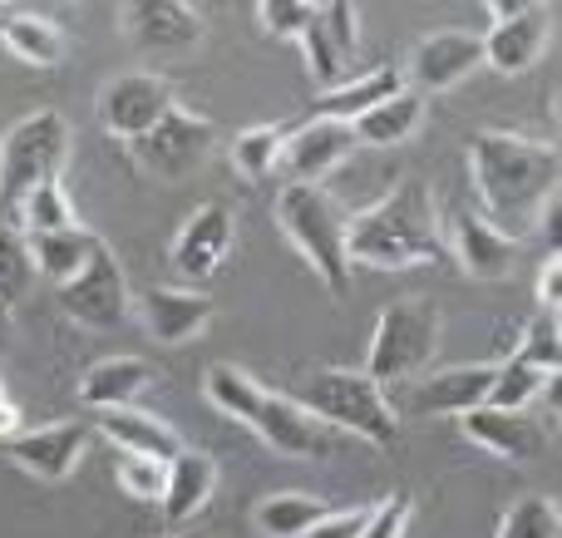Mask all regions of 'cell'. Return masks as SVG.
I'll return each mask as SVG.
<instances>
[{"label": "cell", "instance_id": "6da1fadb", "mask_svg": "<svg viewBox=\"0 0 562 538\" xmlns=\"http://www.w3.org/2000/svg\"><path fill=\"white\" fill-rule=\"evenodd\" d=\"M469 178L484 203L479 217L504 237L524 243L558 198V148L528 134L484 128L469 138Z\"/></svg>", "mask_w": 562, "mask_h": 538}, {"label": "cell", "instance_id": "7a4b0ae2", "mask_svg": "<svg viewBox=\"0 0 562 538\" xmlns=\"http://www.w3.org/2000/svg\"><path fill=\"white\" fill-rule=\"evenodd\" d=\"M346 257L350 262L380 267V272H400V267H429L445 257V237H439L435 193L419 178H400L385 198L360 208L346 217Z\"/></svg>", "mask_w": 562, "mask_h": 538}, {"label": "cell", "instance_id": "3957f363", "mask_svg": "<svg viewBox=\"0 0 562 538\" xmlns=\"http://www.w3.org/2000/svg\"><path fill=\"white\" fill-rule=\"evenodd\" d=\"M203 395L227 415V421L247 425L257 440L267 445L281 460H326L336 445H330V430L296 401V395L267 391L252 371L243 366H207L203 376Z\"/></svg>", "mask_w": 562, "mask_h": 538}, {"label": "cell", "instance_id": "277c9868", "mask_svg": "<svg viewBox=\"0 0 562 538\" xmlns=\"http://www.w3.org/2000/svg\"><path fill=\"white\" fill-rule=\"evenodd\" d=\"M277 227L286 243L306 257V267L326 282L330 296L350 292V257H346V208L321 183H286L277 193Z\"/></svg>", "mask_w": 562, "mask_h": 538}, {"label": "cell", "instance_id": "5b68a950", "mask_svg": "<svg viewBox=\"0 0 562 538\" xmlns=\"http://www.w3.org/2000/svg\"><path fill=\"white\" fill-rule=\"evenodd\" d=\"M326 430H346L366 445H395L400 415L390 395L370 381L366 371H346V366H326L316 371L296 395Z\"/></svg>", "mask_w": 562, "mask_h": 538}, {"label": "cell", "instance_id": "8992f818", "mask_svg": "<svg viewBox=\"0 0 562 538\" xmlns=\"http://www.w3.org/2000/svg\"><path fill=\"white\" fill-rule=\"evenodd\" d=\"M439 332H445V316L429 296H405V302H390L375 322L366 351V376L385 391V385H405L419 371H429L439 351Z\"/></svg>", "mask_w": 562, "mask_h": 538}, {"label": "cell", "instance_id": "52a82bcc", "mask_svg": "<svg viewBox=\"0 0 562 538\" xmlns=\"http://www.w3.org/2000/svg\"><path fill=\"white\" fill-rule=\"evenodd\" d=\"M69 119L59 109H35L0 138V203L15 208L35 183L65 173L69 164Z\"/></svg>", "mask_w": 562, "mask_h": 538}, {"label": "cell", "instance_id": "ba28073f", "mask_svg": "<svg viewBox=\"0 0 562 538\" xmlns=\"http://www.w3.org/2000/svg\"><path fill=\"white\" fill-rule=\"evenodd\" d=\"M213 148H217L213 119L173 104L148 134L124 144V154H128V164L144 178H154V183H183V178H193L198 168L213 158Z\"/></svg>", "mask_w": 562, "mask_h": 538}, {"label": "cell", "instance_id": "9c48e42d", "mask_svg": "<svg viewBox=\"0 0 562 538\" xmlns=\"http://www.w3.org/2000/svg\"><path fill=\"white\" fill-rule=\"evenodd\" d=\"M59 312H65L69 322L89 326V332H114L119 322H128L134 292H128V277L109 243H99L94 257L59 287Z\"/></svg>", "mask_w": 562, "mask_h": 538}, {"label": "cell", "instance_id": "30bf717a", "mask_svg": "<svg viewBox=\"0 0 562 538\" xmlns=\"http://www.w3.org/2000/svg\"><path fill=\"white\" fill-rule=\"evenodd\" d=\"M498 361H474V366H445V371H419L415 381L390 385V405L395 415H469L479 405H488L494 391Z\"/></svg>", "mask_w": 562, "mask_h": 538}, {"label": "cell", "instance_id": "8fae6325", "mask_svg": "<svg viewBox=\"0 0 562 538\" xmlns=\"http://www.w3.org/2000/svg\"><path fill=\"white\" fill-rule=\"evenodd\" d=\"M173 85L164 75H148V69H134V75H114L99 85L94 94V114H99V128L119 144H134L138 134L158 124V119L173 109Z\"/></svg>", "mask_w": 562, "mask_h": 538}, {"label": "cell", "instance_id": "7c38bea8", "mask_svg": "<svg viewBox=\"0 0 562 538\" xmlns=\"http://www.w3.org/2000/svg\"><path fill=\"white\" fill-rule=\"evenodd\" d=\"M494 30L484 40V65L498 75H524L543 59L548 40H553V10L548 5H524V0H488Z\"/></svg>", "mask_w": 562, "mask_h": 538}, {"label": "cell", "instance_id": "4fadbf2b", "mask_svg": "<svg viewBox=\"0 0 562 538\" xmlns=\"http://www.w3.org/2000/svg\"><path fill=\"white\" fill-rule=\"evenodd\" d=\"M233 243H237V213L213 198V203L193 208V213L183 217L168 257H173V272L193 287V282H207V277L223 272V262L233 257Z\"/></svg>", "mask_w": 562, "mask_h": 538}, {"label": "cell", "instance_id": "5bb4252c", "mask_svg": "<svg viewBox=\"0 0 562 538\" xmlns=\"http://www.w3.org/2000/svg\"><path fill=\"white\" fill-rule=\"evenodd\" d=\"M479 65H484V40L469 35V30H435V35L415 40L409 65L400 75H405L409 94L425 99V94H445V89L464 85Z\"/></svg>", "mask_w": 562, "mask_h": 538}, {"label": "cell", "instance_id": "9a60e30c", "mask_svg": "<svg viewBox=\"0 0 562 538\" xmlns=\"http://www.w3.org/2000/svg\"><path fill=\"white\" fill-rule=\"evenodd\" d=\"M119 30L144 55H188L193 45H203L207 20L183 0H134L119 10Z\"/></svg>", "mask_w": 562, "mask_h": 538}, {"label": "cell", "instance_id": "2e32d148", "mask_svg": "<svg viewBox=\"0 0 562 538\" xmlns=\"http://www.w3.org/2000/svg\"><path fill=\"white\" fill-rule=\"evenodd\" d=\"M350 154H356V134H350V124L306 114L301 124L286 128V144H281V168L291 173V183H321V178L336 173Z\"/></svg>", "mask_w": 562, "mask_h": 538}, {"label": "cell", "instance_id": "e0dca14e", "mask_svg": "<svg viewBox=\"0 0 562 538\" xmlns=\"http://www.w3.org/2000/svg\"><path fill=\"white\" fill-rule=\"evenodd\" d=\"M138 316H144V332L164 346H188L213 326L217 302L198 287H148L134 296Z\"/></svg>", "mask_w": 562, "mask_h": 538}, {"label": "cell", "instance_id": "ac0fdd59", "mask_svg": "<svg viewBox=\"0 0 562 538\" xmlns=\"http://www.w3.org/2000/svg\"><path fill=\"white\" fill-rule=\"evenodd\" d=\"M459 430L469 445H479L484 455L508 464H533L548 450V425L533 421L528 411H494V405H479V411L459 415Z\"/></svg>", "mask_w": 562, "mask_h": 538}, {"label": "cell", "instance_id": "d6986e66", "mask_svg": "<svg viewBox=\"0 0 562 538\" xmlns=\"http://www.w3.org/2000/svg\"><path fill=\"white\" fill-rule=\"evenodd\" d=\"M85 450H89V425H79V421H55V425L20 430L15 440H5L10 460L45 484H65L79 470Z\"/></svg>", "mask_w": 562, "mask_h": 538}, {"label": "cell", "instance_id": "ffe728a7", "mask_svg": "<svg viewBox=\"0 0 562 538\" xmlns=\"http://www.w3.org/2000/svg\"><path fill=\"white\" fill-rule=\"evenodd\" d=\"M449 253H454L459 272L474 282H504L518 267V243L504 237L498 227H488L479 213H459L454 233H449Z\"/></svg>", "mask_w": 562, "mask_h": 538}, {"label": "cell", "instance_id": "44dd1931", "mask_svg": "<svg viewBox=\"0 0 562 538\" xmlns=\"http://www.w3.org/2000/svg\"><path fill=\"white\" fill-rule=\"evenodd\" d=\"M94 430L104 435L119 455H144V460H158V464H173L178 455L188 450L173 425L158 421L154 411H138V405H128V411H99Z\"/></svg>", "mask_w": 562, "mask_h": 538}, {"label": "cell", "instance_id": "7402d4cb", "mask_svg": "<svg viewBox=\"0 0 562 538\" xmlns=\"http://www.w3.org/2000/svg\"><path fill=\"white\" fill-rule=\"evenodd\" d=\"M154 366L144 356H104L79 376V405L89 411H128L154 385Z\"/></svg>", "mask_w": 562, "mask_h": 538}, {"label": "cell", "instance_id": "603a6c76", "mask_svg": "<svg viewBox=\"0 0 562 538\" xmlns=\"http://www.w3.org/2000/svg\"><path fill=\"white\" fill-rule=\"evenodd\" d=\"M217 490V460L203 450H183L173 464H168V480H164V500H158V509H164V519L173 524H188L198 519V514L207 509V500H213Z\"/></svg>", "mask_w": 562, "mask_h": 538}, {"label": "cell", "instance_id": "cb8c5ba5", "mask_svg": "<svg viewBox=\"0 0 562 538\" xmlns=\"http://www.w3.org/2000/svg\"><path fill=\"white\" fill-rule=\"evenodd\" d=\"M0 45L30 69H55L69 55V35L59 20L40 15V10H10L0 20Z\"/></svg>", "mask_w": 562, "mask_h": 538}, {"label": "cell", "instance_id": "d4e9b609", "mask_svg": "<svg viewBox=\"0 0 562 538\" xmlns=\"http://www.w3.org/2000/svg\"><path fill=\"white\" fill-rule=\"evenodd\" d=\"M400 89H405V75L390 65L370 69V75L360 79H346L340 89H326V94L311 104V114L316 119H340V124H356L360 114H370L375 104H385V99H395Z\"/></svg>", "mask_w": 562, "mask_h": 538}, {"label": "cell", "instance_id": "484cf974", "mask_svg": "<svg viewBox=\"0 0 562 538\" xmlns=\"http://www.w3.org/2000/svg\"><path fill=\"white\" fill-rule=\"evenodd\" d=\"M104 243L99 233H89L85 223L79 227H65V233H40V237H25V253H30V267L35 277H49L55 287H65L79 267L94 257V247Z\"/></svg>", "mask_w": 562, "mask_h": 538}, {"label": "cell", "instance_id": "4316f807", "mask_svg": "<svg viewBox=\"0 0 562 538\" xmlns=\"http://www.w3.org/2000/svg\"><path fill=\"white\" fill-rule=\"evenodd\" d=\"M419 124H425V99L400 89L395 99H385V104H375L370 114H360L356 124H350V134H356V144L395 148V144H409V138L419 134Z\"/></svg>", "mask_w": 562, "mask_h": 538}, {"label": "cell", "instance_id": "83f0119b", "mask_svg": "<svg viewBox=\"0 0 562 538\" xmlns=\"http://www.w3.org/2000/svg\"><path fill=\"white\" fill-rule=\"evenodd\" d=\"M330 514V504L321 494H306V490H281V494H267L262 504L252 509V524L262 538H301L311 534L321 519Z\"/></svg>", "mask_w": 562, "mask_h": 538}, {"label": "cell", "instance_id": "f1b7e54d", "mask_svg": "<svg viewBox=\"0 0 562 538\" xmlns=\"http://www.w3.org/2000/svg\"><path fill=\"white\" fill-rule=\"evenodd\" d=\"M10 217L20 223L15 227L20 237H40V233H65V227H79L75 203H69V193H65V183H59V178H49V183H35L15 208H10Z\"/></svg>", "mask_w": 562, "mask_h": 538}, {"label": "cell", "instance_id": "f546056e", "mask_svg": "<svg viewBox=\"0 0 562 538\" xmlns=\"http://www.w3.org/2000/svg\"><path fill=\"white\" fill-rule=\"evenodd\" d=\"M281 144H286V124H252L233 138V168L247 183H262L281 164Z\"/></svg>", "mask_w": 562, "mask_h": 538}, {"label": "cell", "instance_id": "4dcf8cb0", "mask_svg": "<svg viewBox=\"0 0 562 538\" xmlns=\"http://www.w3.org/2000/svg\"><path fill=\"white\" fill-rule=\"evenodd\" d=\"M548 385H553V371H538V366H524L508 356V361H498V371H494L488 405H494V411H528Z\"/></svg>", "mask_w": 562, "mask_h": 538}, {"label": "cell", "instance_id": "1f68e13d", "mask_svg": "<svg viewBox=\"0 0 562 538\" xmlns=\"http://www.w3.org/2000/svg\"><path fill=\"white\" fill-rule=\"evenodd\" d=\"M494 538H562L558 500H548V494H528V500L508 504Z\"/></svg>", "mask_w": 562, "mask_h": 538}, {"label": "cell", "instance_id": "d6a6232c", "mask_svg": "<svg viewBox=\"0 0 562 538\" xmlns=\"http://www.w3.org/2000/svg\"><path fill=\"white\" fill-rule=\"evenodd\" d=\"M30 282H35V267H30L25 237H20L10 223H0V312L20 306V296L30 292Z\"/></svg>", "mask_w": 562, "mask_h": 538}, {"label": "cell", "instance_id": "836d02e7", "mask_svg": "<svg viewBox=\"0 0 562 538\" xmlns=\"http://www.w3.org/2000/svg\"><path fill=\"white\" fill-rule=\"evenodd\" d=\"M514 361L524 366H538V371H553L558 376V361H562V326H558V312H538L533 322L524 326L514 346Z\"/></svg>", "mask_w": 562, "mask_h": 538}, {"label": "cell", "instance_id": "e575fe53", "mask_svg": "<svg viewBox=\"0 0 562 538\" xmlns=\"http://www.w3.org/2000/svg\"><path fill=\"white\" fill-rule=\"evenodd\" d=\"M316 25L326 45L340 55V65H350L360 49V10L350 0H326V5H316Z\"/></svg>", "mask_w": 562, "mask_h": 538}, {"label": "cell", "instance_id": "d590c367", "mask_svg": "<svg viewBox=\"0 0 562 538\" xmlns=\"http://www.w3.org/2000/svg\"><path fill=\"white\" fill-rule=\"evenodd\" d=\"M114 480L128 500L138 504H158L164 500V480H168V464L144 460V455H119L114 460Z\"/></svg>", "mask_w": 562, "mask_h": 538}, {"label": "cell", "instance_id": "8d00e7d4", "mask_svg": "<svg viewBox=\"0 0 562 538\" xmlns=\"http://www.w3.org/2000/svg\"><path fill=\"white\" fill-rule=\"evenodd\" d=\"M311 20H316V5L306 0H257V25L272 40H301Z\"/></svg>", "mask_w": 562, "mask_h": 538}, {"label": "cell", "instance_id": "74e56055", "mask_svg": "<svg viewBox=\"0 0 562 538\" xmlns=\"http://www.w3.org/2000/svg\"><path fill=\"white\" fill-rule=\"evenodd\" d=\"M296 45H301V55H306V69H311V79H316L321 89H340V85L350 79V75H346L350 65H340V55L326 45V35H321L316 20L306 25V35H301Z\"/></svg>", "mask_w": 562, "mask_h": 538}, {"label": "cell", "instance_id": "f35d334b", "mask_svg": "<svg viewBox=\"0 0 562 538\" xmlns=\"http://www.w3.org/2000/svg\"><path fill=\"white\" fill-rule=\"evenodd\" d=\"M409 519H415V500L400 490V494H390V500L370 504V519H366V529H360V538H405Z\"/></svg>", "mask_w": 562, "mask_h": 538}, {"label": "cell", "instance_id": "ab89813d", "mask_svg": "<svg viewBox=\"0 0 562 538\" xmlns=\"http://www.w3.org/2000/svg\"><path fill=\"white\" fill-rule=\"evenodd\" d=\"M366 519H370V504H350V509H330L326 519L316 524L311 534H301V538H360V529H366Z\"/></svg>", "mask_w": 562, "mask_h": 538}, {"label": "cell", "instance_id": "60d3db41", "mask_svg": "<svg viewBox=\"0 0 562 538\" xmlns=\"http://www.w3.org/2000/svg\"><path fill=\"white\" fill-rule=\"evenodd\" d=\"M538 302H543V312H558L562 306V257L548 253L543 272H538Z\"/></svg>", "mask_w": 562, "mask_h": 538}, {"label": "cell", "instance_id": "b9f144b4", "mask_svg": "<svg viewBox=\"0 0 562 538\" xmlns=\"http://www.w3.org/2000/svg\"><path fill=\"white\" fill-rule=\"evenodd\" d=\"M20 435V405L5 395V381H0V440H15Z\"/></svg>", "mask_w": 562, "mask_h": 538}, {"label": "cell", "instance_id": "7bdbcfd3", "mask_svg": "<svg viewBox=\"0 0 562 538\" xmlns=\"http://www.w3.org/2000/svg\"><path fill=\"white\" fill-rule=\"evenodd\" d=\"M164 538H203V534H164Z\"/></svg>", "mask_w": 562, "mask_h": 538}]
</instances>
